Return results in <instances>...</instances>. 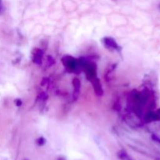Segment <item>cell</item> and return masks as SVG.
Masks as SVG:
<instances>
[{"label":"cell","mask_w":160,"mask_h":160,"mask_svg":"<svg viewBox=\"0 0 160 160\" xmlns=\"http://www.w3.org/2000/svg\"><path fill=\"white\" fill-rule=\"evenodd\" d=\"M103 41H104L103 43H104V45H106L107 48H112V49H117V48H118L117 43L115 42V40H114L113 38H105L103 39Z\"/></svg>","instance_id":"obj_1"},{"label":"cell","mask_w":160,"mask_h":160,"mask_svg":"<svg viewBox=\"0 0 160 160\" xmlns=\"http://www.w3.org/2000/svg\"><path fill=\"white\" fill-rule=\"evenodd\" d=\"M38 141H40V142L38 143L40 145H42L44 143H45V139H44L43 138H39Z\"/></svg>","instance_id":"obj_2"}]
</instances>
